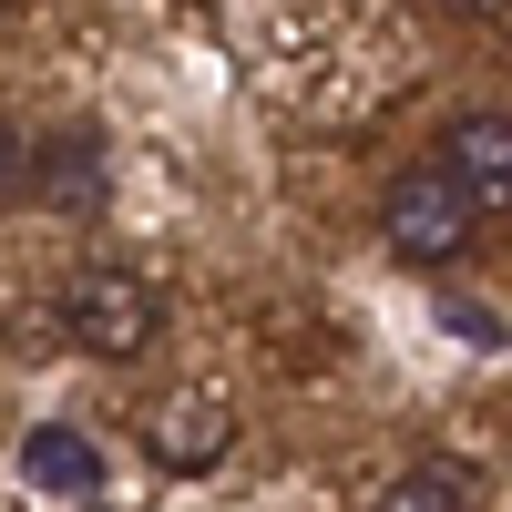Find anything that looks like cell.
I'll list each match as a JSON object with an SVG mask.
<instances>
[{"label": "cell", "instance_id": "cell-1", "mask_svg": "<svg viewBox=\"0 0 512 512\" xmlns=\"http://www.w3.org/2000/svg\"><path fill=\"white\" fill-rule=\"evenodd\" d=\"M62 328H72V349H93V359H144L154 328H164V297H154L134 267L93 256V267L62 277Z\"/></svg>", "mask_w": 512, "mask_h": 512}, {"label": "cell", "instance_id": "cell-2", "mask_svg": "<svg viewBox=\"0 0 512 512\" xmlns=\"http://www.w3.org/2000/svg\"><path fill=\"white\" fill-rule=\"evenodd\" d=\"M390 246L410 256V267H461L472 256V236H482V216H472V195H461L441 164H410V175L390 185Z\"/></svg>", "mask_w": 512, "mask_h": 512}, {"label": "cell", "instance_id": "cell-3", "mask_svg": "<svg viewBox=\"0 0 512 512\" xmlns=\"http://www.w3.org/2000/svg\"><path fill=\"white\" fill-rule=\"evenodd\" d=\"M144 451H154V472L205 482V472L236 451V410H226L216 390H164V400L144 410Z\"/></svg>", "mask_w": 512, "mask_h": 512}, {"label": "cell", "instance_id": "cell-4", "mask_svg": "<svg viewBox=\"0 0 512 512\" xmlns=\"http://www.w3.org/2000/svg\"><path fill=\"white\" fill-rule=\"evenodd\" d=\"M441 175L472 195V216H512V113H461L441 134Z\"/></svg>", "mask_w": 512, "mask_h": 512}, {"label": "cell", "instance_id": "cell-5", "mask_svg": "<svg viewBox=\"0 0 512 512\" xmlns=\"http://www.w3.org/2000/svg\"><path fill=\"white\" fill-rule=\"evenodd\" d=\"M31 195L52 205V216H82V205L103 195V134L93 123H62V134L31 154Z\"/></svg>", "mask_w": 512, "mask_h": 512}, {"label": "cell", "instance_id": "cell-6", "mask_svg": "<svg viewBox=\"0 0 512 512\" xmlns=\"http://www.w3.org/2000/svg\"><path fill=\"white\" fill-rule=\"evenodd\" d=\"M21 472H31L41 492L93 502V492H103V451H93V431H72V420H41V431L21 441Z\"/></svg>", "mask_w": 512, "mask_h": 512}, {"label": "cell", "instance_id": "cell-7", "mask_svg": "<svg viewBox=\"0 0 512 512\" xmlns=\"http://www.w3.org/2000/svg\"><path fill=\"white\" fill-rule=\"evenodd\" d=\"M379 512H482V492L461 461H410V472L379 482Z\"/></svg>", "mask_w": 512, "mask_h": 512}, {"label": "cell", "instance_id": "cell-8", "mask_svg": "<svg viewBox=\"0 0 512 512\" xmlns=\"http://www.w3.org/2000/svg\"><path fill=\"white\" fill-rule=\"evenodd\" d=\"M21 195H31V134H21V123H0V216H11Z\"/></svg>", "mask_w": 512, "mask_h": 512}, {"label": "cell", "instance_id": "cell-9", "mask_svg": "<svg viewBox=\"0 0 512 512\" xmlns=\"http://www.w3.org/2000/svg\"><path fill=\"white\" fill-rule=\"evenodd\" d=\"M441 318H451V338H472V349H502V318L472 308V297H441Z\"/></svg>", "mask_w": 512, "mask_h": 512}, {"label": "cell", "instance_id": "cell-10", "mask_svg": "<svg viewBox=\"0 0 512 512\" xmlns=\"http://www.w3.org/2000/svg\"><path fill=\"white\" fill-rule=\"evenodd\" d=\"M431 11H451V21H502L512 0H431Z\"/></svg>", "mask_w": 512, "mask_h": 512}]
</instances>
